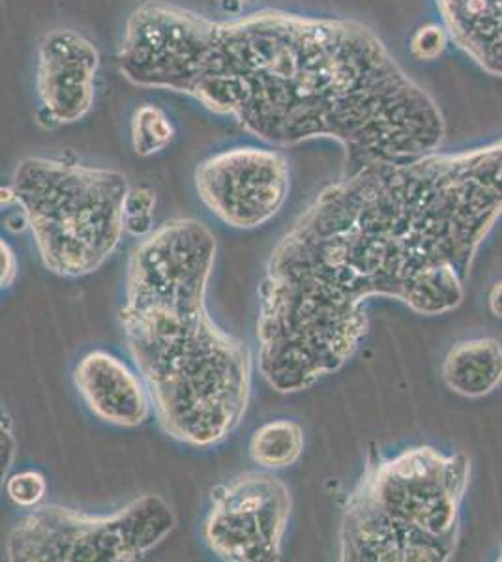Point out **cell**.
Segmentation results:
<instances>
[{
	"label": "cell",
	"mask_w": 502,
	"mask_h": 562,
	"mask_svg": "<svg viewBox=\"0 0 502 562\" xmlns=\"http://www.w3.org/2000/svg\"><path fill=\"white\" fill-rule=\"evenodd\" d=\"M501 216L502 137L366 167L325 188L267 262L257 315L265 381L294 394L342 370L368 333L369 299L420 315L456 310Z\"/></svg>",
	"instance_id": "obj_1"
},
{
	"label": "cell",
	"mask_w": 502,
	"mask_h": 562,
	"mask_svg": "<svg viewBox=\"0 0 502 562\" xmlns=\"http://www.w3.org/2000/svg\"><path fill=\"white\" fill-rule=\"evenodd\" d=\"M119 70L233 116L270 147L332 139L345 175L439 150V103L353 20L263 10L216 21L166 2L127 18Z\"/></svg>",
	"instance_id": "obj_2"
},
{
	"label": "cell",
	"mask_w": 502,
	"mask_h": 562,
	"mask_svg": "<svg viewBox=\"0 0 502 562\" xmlns=\"http://www.w3.org/2000/svg\"><path fill=\"white\" fill-rule=\"evenodd\" d=\"M216 251V237L199 220H167L132 251L119 314L159 426L196 448L225 441L252 392L249 347L220 328L207 307Z\"/></svg>",
	"instance_id": "obj_3"
},
{
	"label": "cell",
	"mask_w": 502,
	"mask_h": 562,
	"mask_svg": "<svg viewBox=\"0 0 502 562\" xmlns=\"http://www.w3.org/2000/svg\"><path fill=\"white\" fill-rule=\"evenodd\" d=\"M471 460L414 447L366 469L339 527V561L446 562L458 550Z\"/></svg>",
	"instance_id": "obj_4"
},
{
	"label": "cell",
	"mask_w": 502,
	"mask_h": 562,
	"mask_svg": "<svg viewBox=\"0 0 502 562\" xmlns=\"http://www.w3.org/2000/svg\"><path fill=\"white\" fill-rule=\"evenodd\" d=\"M10 186L53 274H92L121 244L130 193L121 171L36 156L20 161Z\"/></svg>",
	"instance_id": "obj_5"
},
{
	"label": "cell",
	"mask_w": 502,
	"mask_h": 562,
	"mask_svg": "<svg viewBox=\"0 0 502 562\" xmlns=\"http://www.w3.org/2000/svg\"><path fill=\"white\" fill-rule=\"evenodd\" d=\"M177 525L166 498L141 495L113 514L36 506L7 538L12 562H134L164 542Z\"/></svg>",
	"instance_id": "obj_6"
},
{
	"label": "cell",
	"mask_w": 502,
	"mask_h": 562,
	"mask_svg": "<svg viewBox=\"0 0 502 562\" xmlns=\"http://www.w3.org/2000/svg\"><path fill=\"white\" fill-rule=\"evenodd\" d=\"M291 518V492L268 473H242L212 495L203 538L209 550L230 562H276Z\"/></svg>",
	"instance_id": "obj_7"
},
{
	"label": "cell",
	"mask_w": 502,
	"mask_h": 562,
	"mask_svg": "<svg viewBox=\"0 0 502 562\" xmlns=\"http://www.w3.org/2000/svg\"><path fill=\"white\" fill-rule=\"evenodd\" d=\"M199 198L214 216L235 229H257L286 205L291 175L286 156L263 147H235L198 167Z\"/></svg>",
	"instance_id": "obj_8"
},
{
	"label": "cell",
	"mask_w": 502,
	"mask_h": 562,
	"mask_svg": "<svg viewBox=\"0 0 502 562\" xmlns=\"http://www.w3.org/2000/svg\"><path fill=\"white\" fill-rule=\"evenodd\" d=\"M36 57V94L47 116L74 124L89 115L100 66L94 44L71 29H55L40 42Z\"/></svg>",
	"instance_id": "obj_9"
},
{
	"label": "cell",
	"mask_w": 502,
	"mask_h": 562,
	"mask_svg": "<svg viewBox=\"0 0 502 562\" xmlns=\"http://www.w3.org/2000/svg\"><path fill=\"white\" fill-rule=\"evenodd\" d=\"M74 383L87 409L98 420L135 428L154 409L145 379L108 351H90L77 362Z\"/></svg>",
	"instance_id": "obj_10"
},
{
	"label": "cell",
	"mask_w": 502,
	"mask_h": 562,
	"mask_svg": "<svg viewBox=\"0 0 502 562\" xmlns=\"http://www.w3.org/2000/svg\"><path fill=\"white\" fill-rule=\"evenodd\" d=\"M451 44L480 70L502 77V0H435Z\"/></svg>",
	"instance_id": "obj_11"
},
{
	"label": "cell",
	"mask_w": 502,
	"mask_h": 562,
	"mask_svg": "<svg viewBox=\"0 0 502 562\" xmlns=\"http://www.w3.org/2000/svg\"><path fill=\"white\" fill-rule=\"evenodd\" d=\"M443 381L464 397H483L502 383V344L495 338H475L451 347L443 362Z\"/></svg>",
	"instance_id": "obj_12"
},
{
	"label": "cell",
	"mask_w": 502,
	"mask_h": 562,
	"mask_svg": "<svg viewBox=\"0 0 502 562\" xmlns=\"http://www.w3.org/2000/svg\"><path fill=\"white\" fill-rule=\"evenodd\" d=\"M304 452V429L293 420L267 422L249 441V456L263 469H286L297 463Z\"/></svg>",
	"instance_id": "obj_13"
},
{
	"label": "cell",
	"mask_w": 502,
	"mask_h": 562,
	"mask_svg": "<svg viewBox=\"0 0 502 562\" xmlns=\"http://www.w3.org/2000/svg\"><path fill=\"white\" fill-rule=\"evenodd\" d=\"M175 137L169 116L150 103L135 109L132 116V145L137 156H154L166 150Z\"/></svg>",
	"instance_id": "obj_14"
},
{
	"label": "cell",
	"mask_w": 502,
	"mask_h": 562,
	"mask_svg": "<svg viewBox=\"0 0 502 562\" xmlns=\"http://www.w3.org/2000/svg\"><path fill=\"white\" fill-rule=\"evenodd\" d=\"M156 195L148 188H130L124 205V227L134 237L145 238L153 233Z\"/></svg>",
	"instance_id": "obj_15"
},
{
	"label": "cell",
	"mask_w": 502,
	"mask_h": 562,
	"mask_svg": "<svg viewBox=\"0 0 502 562\" xmlns=\"http://www.w3.org/2000/svg\"><path fill=\"white\" fill-rule=\"evenodd\" d=\"M47 493L45 476L38 471H21L7 480V495L20 508H36Z\"/></svg>",
	"instance_id": "obj_16"
},
{
	"label": "cell",
	"mask_w": 502,
	"mask_h": 562,
	"mask_svg": "<svg viewBox=\"0 0 502 562\" xmlns=\"http://www.w3.org/2000/svg\"><path fill=\"white\" fill-rule=\"evenodd\" d=\"M448 42L450 36L446 33L445 26L430 23L416 29V33L411 36V53L419 60H435L443 55Z\"/></svg>",
	"instance_id": "obj_17"
},
{
	"label": "cell",
	"mask_w": 502,
	"mask_h": 562,
	"mask_svg": "<svg viewBox=\"0 0 502 562\" xmlns=\"http://www.w3.org/2000/svg\"><path fill=\"white\" fill-rule=\"evenodd\" d=\"M0 259H2V278H0L2 289L12 288L13 281L20 274V262L12 246L4 240L0 243Z\"/></svg>",
	"instance_id": "obj_18"
},
{
	"label": "cell",
	"mask_w": 502,
	"mask_h": 562,
	"mask_svg": "<svg viewBox=\"0 0 502 562\" xmlns=\"http://www.w3.org/2000/svg\"><path fill=\"white\" fill-rule=\"evenodd\" d=\"M488 306L491 314L502 317V280L495 281L488 293Z\"/></svg>",
	"instance_id": "obj_19"
},
{
	"label": "cell",
	"mask_w": 502,
	"mask_h": 562,
	"mask_svg": "<svg viewBox=\"0 0 502 562\" xmlns=\"http://www.w3.org/2000/svg\"><path fill=\"white\" fill-rule=\"evenodd\" d=\"M222 4H235V7H242V4H254L257 0H217Z\"/></svg>",
	"instance_id": "obj_20"
},
{
	"label": "cell",
	"mask_w": 502,
	"mask_h": 562,
	"mask_svg": "<svg viewBox=\"0 0 502 562\" xmlns=\"http://www.w3.org/2000/svg\"><path fill=\"white\" fill-rule=\"evenodd\" d=\"M497 559H499V561H502V543L501 548H499V557H497Z\"/></svg>",
	"instance_id": "obj_21"
}]
</instances>
